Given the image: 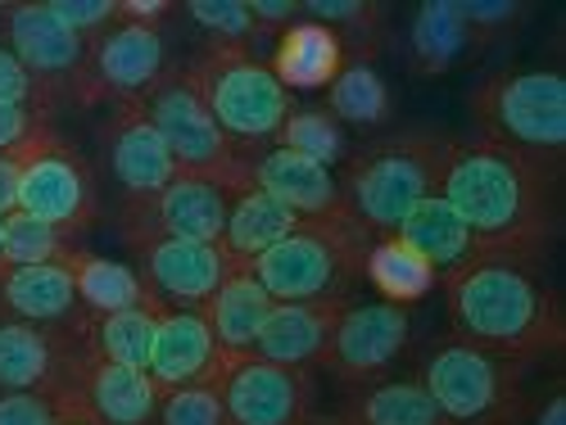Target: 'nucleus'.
Instances as JSON below:
<instances>
[{
    "label": "nucleus",
    "instance_id": "c03bdc74",
    "mask_svg": "<svg viewBox=\"0 0 566 425\" xmlns=\"http://www.w3.org/2000/svg\"><path fill=\"white\" fill-rule=\"evenodd\" d=\"M177 6H168V0H118V19L127 23H140V28H159Z\"/></svg>",
    "mask_w": 566,
    "mask_h": 425
},
{
    "label": "nucleus",
    "instance_id": "f257e3e1",
    "mask_svg": "<svg viewBox=\"0 0 566 425\" xmlns=\"http://www.w3.org/2000/svg\"><path fill=\"white\" fill-rule=\"evenodd\" d=\"M557 181L562 163H544L476 136L453 140L440 195L476 235L485 258L544 267L557 241Z\"/></svg>",
    "mask_w": 566,
    "mask_h": 425
},
{
    "label": "nucleus",
    "instance_id": "20e7f679",
    "mask_svg": "<svg viewBox=\"0 0 566 425\" xmlns=\"http://www.w3.org/2000/svg\"><path fill=\"white\" fill-rule=\"evenodd\" d=\"M376 235L349 217V209L300 222L286 241H276L268 254H259L245 272L276 299H354L363 286V258Z\"/></svg>",
    "mask_w": 566,
    "mask_h": 425
},
{
    "label": "nucleus",
    "instance_id": "09e8293b",
    "mask_svg": "<svg viewBox=\"0 0 566 425\" xmlns=\"http://www.w3.org/2000/svg\"><path fill=\"white\" fill-rule=\"evenodd\" d=\"M304 425H345V421H340V416H322V412H313Z\"/></svg>",
    "mask_w": 566,
    "mask_h": 425
},
{
    "label": "nucleus",
    "instance_id": "37998d69",
    "mask_svg": "<svg viewBox=\"0 0 566 425\" xmlns=\"http://www.w3.org/2000/svg\"><path fill=\"white\" fill-rule=\"evenodd\" d=\"M250 14H254L263 36H276V32H286L291 23L304 19V6L300 0H250Z\"/></svg>",
    "mask_w": 566,
    "mask_h": 425
},
{
    "label": "nucleus",
    "instance_id": "6e6552de",
    "mask_svg": "<svg viewBox=\"0 0 566 425\" xmlns=\"http://www.w3.org/2000/svg\"><path fill=\"white\" fill-rule=\"evenodd\" d=\"M140 105H146L150 123L159 127V136L168 140V155L177 163V172L186 177H205L213 185H222V191H241L245 181V159L231 150V140L222 136V127L213 123L205 96L196 77L181 68H168L146 96H140Z\"/></svg>",
    "mask_w": 566,
    "mask_h": 425
},
{
    "label": "nucleus",
    "instance_id": "a211bd4d",
    "mask_svg": "<svg viewBox=\"0 0 566 425\" xmlns=\"http://www.w3.org/2000/svg\"><path fill=\"white\" fill-rule=\"evenodd\" d=\"M245 181L254 191L272 195L276 204L295 209L300 217H326L345 209L336 168H322L317 159L291 146H268L259 155H245Z\"/></svg>",
    "mask_w": 566,
    "mask_h": 425
},
{
    "label": "nucleus",
    "instance_id": "473e14b6",
    "mask_svg": "<svg viewBox=\"0 0 566 425\" xmlns=\"http://www.w3.org/2000/svg\"><path fill=\"white\" fill-rule=\"evenodd\" d=\"M304 19L336 32L345 55H367L376 60V45L386 32V10L371 0H304Z\"/></svg>",
    "mask_w": 566,
    "mask_h": 425
},
{
    "label": "nucleus",
    "instance_id": "bb28decb",
    "mask_svg": "<svg viewBox=\"0 0 566 425\" xmlns=\"http://www.w3.org/2000/svg\"><path fill=\"white\" fill-rule=\"evenodd\" d=\"M345 425H453L440 403L421 390L417 375L408 381H371L345 394V407L336 412Z\"/></svg>",
    "mask_w": 566,
    "mask_h": 425
},
{
    "label": "nucleus",
    "instance_id": "7ed1b4c3",
    "mask_svg": "<svg viewBox=\"0 0 566 425\" xmlns=\"http://www.w3.org/2000/svg\"><path fill=\"white\" fill-rule=\"evenodd\" d=\"M453 140L436 131H412L376 140L367 150H354L340 163V195L354 222L371 235H390L421 200L440 195Z\"/></svg>",
    "mask_w": 566,
    "mask_h": 425
},
{
    "label": "nucleus",
    "instance_id": "aec40b11",
    "mask_svg": "<svg viewBox=\"0 0 566 425\" xmlns=\"http://www.w3.org/2000/svg\"><path fill=\"white\" fill-rule=\"evenodd\" d=\"M227 353L218 349L213 330L200 308H164L155 326V349H150V381L164 390L181 385H205L222 375Z\"/></svg>",
    "mask_w": 566,
    "mask_h": 425
},
{
    "label": "nucleus",
    "instance_id": "a18cd8bd",
    "mask_svg": "<svg viewBox=\"0 0 566 425\" xmlns=\"http://www.w3.org/2000/svg\"><path fill=\"white\" fill-rule=\"evenodd\" d=\"M19 172H23V155H0V217L19 209Z\"/></svg>",
    "mask_w": 566,
    "mask_h": 425
},
{
    "label": "nucleus",
    "instance_id": "5701e85b",
    "mask_svg": "<svg viewBox=\"0 0 566 425\" xmlns=\"http://www.w3.org/2000/svg\"><path fill=\"white\" fill-rule=\"evenodd\" d=\"M390 235H399V241H403L412 254L427 258V267H431L440 280L453 276V272H462V267H471L476 258H485L481 245H476V235L467 231V222L453 213V204H449L444 195L421 200Z\"/></svg>",
    "mask_w": 566,
    "mask_h": 425
},
{
    "label": "nucleus",
    "instance_id": "a19ab883",
    "mask_svg": "<svg viewBox=\"0 0 566 425\" xmlns=\"http://www.w3.org/2000/svg\"><path fill=\"white\" fill-rule=\"evenodd\" d=\"M0 105H41V109H51L41 100L36 82L28 77V68L19 64V55L10 51L6 41H0Z\"/></svg>",
    "mask_w": 566,
    "mask_h": 425
},
{
    "label": "nucleus",
    "instance_id": "9d476101",
    "mask_svg": "<svg viewBox=\"0 0 566 425\" xmlns=\"http://www.w3.org/2000/svg\"><path fill=\"white\" fill-rule=\"evenodd\" d=\"M218 390L231 425H304L317 412V371L276 366L254 353H231Z\"/></svg>",
    "mask_w": 566,
    "mask_h": 425
},
{
    "label": "nucleus",
    "instance_id": "1a4fd4ad",
    "mask_svg": "<svg viewBox=\"0 0 566 425\" xmlns=\"http://www.w3.org/2000/svg\"><path fill=\"white\" fill-rule=\"evenodd\" d=\"M0 41L19 55L28 77L36 82L45 105H77L91 109L96 86H91V41L69 32L45 0H23V6H0Z\"/></svg>",
    "mask_w": 566,
    "mask_h": 425
},
{
    "label": "nucleus",
    "instance_id": "39448f33",
    "mask_svg": "<svg viewBox=\"0 0 566 425\" xmlns=\"http://www.w3.org/2000/svg\"><path fill=\"white\" fill-rule=\"evenodd\" d=\"M186 73L196 77L213 123L222 127V136L241 159L281 140L295 96L276 82L268 55H259L254 45H205L186 64Z\"/></svg>",
    "mask_w": 566,
    "mask_h": 425
},
{
    "label": "nucleus",
    "instance_id": "a878e982",
    "mask_svg": "<svg viewBox=\"0 0 566 425\" xmlns=\"http://www.w3.org/2000/svg\"><path fill=\"white\" fill-rule=\"evenodd\" d=\"M272 304H276V299L259 286V280H254L245 267H235V272L222 280V286L213 290V299H209L200 312H205V321H209V330H213L218 349L231 358V353H250V349L259 344V330H263Z\"/></svg>",
    "mask_w": 566,
    "mask_h": 425
},
{
    "label": "nucleus",
    "instance_id": "c9c22d12",
    "mask_svg": "<svg viewBox=\"0 0 566 425\" xmlns=\"http://www.w3.org/2000/svg\"><path fill=\"white\" fill-rule=\"evenodd\" d=\"M181 10L205 32V45H254L263 36L250 14V0H191Z\"/></svg>",
    "mask_w": 566,
    "mask_h": 425
},
{
    "label": "nucleus",
    "instance_id": "6ab92c4d",
    "mask_svg": "<svg viewBox=\"0 0 566 425\" xmlns=\"http://www.w3.org/2000/svg\"><path fill=\"white\" fill-rule=\"evenodd\" d=\"M354 299H300V304H272L259 344L250 349L263 362L295 366V371H322L326 349H332L336 321Z\"/></svg>",
    "mask_w": 566,
    "mask_h": 425
},
{
    "label": "nucleus",
    "instance_id": "c756f323",
    "mask_svg": "<svg viewBox=\"0 0 566 425\" xmlns=\"http://www.w3.org/2000/svg\"><path fill=\"white\" fill-rule=\"evenodd\" d=\"M326 114H332L340 127H381L395 114L390 100V82L381 77L376 60L367 55H345L340 73L326 86Z\"/></svg>",
    "mask_w": 566,
    "mask_h": 425
},
{
    "label": "nucleus",
    "instance_id": "e433bc0d",
    "mask_svg": "<svg viewBox=\"0 0 566 425\" xmlns=\"http://www.w3.org/2000/svg\"><path fill=\"white\" fill-rule=\"evenodd\" d=\"M155 425H231V421H227V407H222L218 381L164 390V394H159Z\"/></svg>",
    "mask_w": 566,
    "mask_h": 425
},
{
    "label": "nucleus",
    "instance_id": "f03ea898",
    "mask_svg": "<svg viewBox=\"0 0 566 425\" xmlns=\"http://www.w3.org/2000/svg\"><path fill=\"white\" fill-rule=\"evenodd\" d=\"M453 340L512 362H544L566 349V308L544 280V267L512 258H476L444 276Z\"/></svg>",
    "mask_w": 566,
    "mask_h": 425
},
{
    "label": "nucleus",
    "instance_id": "f704fd0d",
    "mask_svg": "<svg viewBox=\"0 0 566 425\" xmlns=\"http://www.w3.org/2000/svg\"><path fill=\"white\" fill-rule=\"evenodd\" d=\"M77 235L51 226V222H36L28 213H10L6 217V245H0V263L6 267H36V263H69L77 254Z\"/></svg>",
    "mask_w": 566,
    "mask_h": 425
},
{
    "label": "nucleus",
    "instance_id": "2eb2a0df",
    "mask_svg": "<svg viewBox=\"0 0 566 425\" xmlns=\"http://www.w3.org/2000/svg\"><path fill=\"white\" fill-rule=\"evenodd\" d=\"M101 150L105 168L118 181L127 200H150L177 177V163L168 155V140L150 123L140 100H114L105 123H101Z\"/></svg>",
    "mask_w": 566,
    "mask_h": 425
},
{
    "label": "nucleus",
    "instance_id": "49530a36",
    "mask_svg": "<svg viewBox=\"0 0 566 425\" xmlns=\"http://www.w3.org/2000/svg\"><path fill=\"white\" fill-rule=\"evenodd\" d=\"M531 425H566V394L548 390L539 407H531Z\"/></svg>",
    "mask_w": 566,
    "mask_h": 425
},
{
    "label": "nucleus",
    "instance_id": "58836bf2",
    "mask_svg": "<svg viewBox=\"0 0 566 425\" xmlns=\"http://www.w3.org/2000/svg\"><path fill=\"white\" fill-rule=\"evenodd\" d=\"M45 10L86 41H96L105 28L118 23V0H45Z\"/></svg>",
    "mask_w": 566,
    "mask_h": 425
},
{
    "label": "nucleus",
    "instance_id": "cd10ccee",
    "mask_svg": "<svg viewBox=\"0 0 566 425\" xmlns=\"http://www.w3.org/2000/svg\"><path fill=\"white\" fill-rule=\"evenodd\" d=\"M476 28L462 19V6L458 0H431L412 14V28H408V55H412V68L421 77H440L449 73L462 55L476 51Z\"/></svg>",
    "mask_w": 566,
    "mask_h": 425
},
{
    "label": "nucleus",
    "instance_id": "dca6fc26",
    "mask_svg": "<svg viewBox=\"0 0 566 425\" xmlns=\"http://www.w3.org/2000/svg\"><path fill=\"white\" fill-rule=\"evenodd\" d=\"M132 254H136L140 280H146L164 308H205L213 290L235 272L222 245H209V241L159 235V241H136Z\"/></svg>",
    "mask_w": 566,
    "mask_h": 425
},
{
    "label": "nucleus",
    "instance_id": "412c9836",
    "mask_svg": "<svg viewBox=\"0 0 566 425\" xmlns=\"http://www.w3.org/2000/svg\"><path fill=\"white\" fill-rule=\"evenodd\" d=\"M69 263H36V267L0 263V321L77 326L82 330L91 321V312L77 299V280H73Z\"/></svg>",
    "mask_w": 566,
    "mask_h": 425
},
{
    "label": "nucleus",
    "instance_id": "ddd939ff",
    "mask_svg": "<svg viewBox=\"0 0 566 425\" xmlns=\"http://www.w3.org/2000/svg\"><path fill=\"white\" fill-rule=\"evenodd\" d=\"M86 326L77 330V326L0 321V390H19V394L73 390L86 358Z\"/></svg>",
    "mask_w": 566,
    "mask_h": 425
},
{
    "label": "nucleus",
    "instance_id": "4be33fe9",
    "mask_svg": "<svg viewBox=\"0 0 566 425\" xmlns=\"http://www.w3.org/2000/svg\"><path fill=\"white\" fill-rule=\"evenodd\" d=\"M77 399L101 425H155L159 412V385L150 381V371L109 362L91 353V344L77 371Z\"/></svg>",
    "mask_w": 566,
    "mask_h": 425
},
{
    "label": "nucleus",
    "instance_id": "de8ad7c7",
    "mask_svg": "<svg viewBox=\"0 0 566 425\" xmlns=\"http://www.w3.org/2000/svg\"><path fill=\"white\" fill-rule=\"evenodd\" d=\"M55 425H101L96 416H91L86 407H82V399H77V385L69 390V403H64V416L55 421Z\"/></svg>",
    "mask_w": 566,
    "mask_h": 425
},
{
    "label": "nucleus",
    "instance_id": "4c0bfd02",
    "mask_svg": "<svg viewBox=\"0 0 566 425\" xmlns=\"http://www.w3.org/2000/svg\"><path fill=\"white\" fill-rule=\"evenodd\" d=\"M60 136L51 109L41 105H0V155H28L41 140Z\"/></svg>",
    "mask_w": 566,
    "mask_h": 425
},
{
    "label": "nucleus",
    "instance_id": "9b49d317",
    "mask_svg": "<svg viewBox=\"0 0 566 425\" xmlns=\"http://www.w3.org/2000/svg\"><path fill=\"white\" fill-rule=\"evenodd\" d=\"M19 213L51 222L69 235H82L96 222V177L91 163L69 146L64 136H51L23 155L19 172Z\"/></svg>",
    "mask_w": 566,
    "mask_h": 425
},
{
    "label": "nucleus",
    "instance_id": "b1692460",
    "mask_svg": "<svg viewBox=\"0 0 566 425\" xmlns=\"http://www.w3.org/2000/svg\"><path fill=\"white\" fill-rule=\"evenodd\" d=\"M268 64H272L276 82L286 86L291 96L295 91H326L332 77L340 73V64H345V45L336 41V32H326L322 23L300 19L286 32L272 36Z\"/></svg>",
    "mask_w": 566,
    "mask_h": 425
},
{
    "label": "nucleus",
    "instance_id": "2f4dec72",
    "mask_svg": "<svg viewBox=\"0 0 566 425\" xmlns=\"http://www.w3.org/2000/svg\"><path fill=\"white\" fill-rule=\"evenodd\" d=\"M164 304H146V308H127V312H109V317H91L86 326V344L91 353H101L109 362L123 366H150V349H155V326H159Z\"/></svg>",
    "mask_w": 566,
    "mask_h": 425
},
{
    "label": "nucleus",
    "instance_id": "423d86ee",
    "mask_svg": "<svg viewBox=\"0 0 566 425\" xmlns=\"http://www.w3.org/2000/svg\"><path fill=\"white\" fill-rule=\"evenodd\" d=\"M526 362L485 353L467 340H440L421 353L417 381L453 425H526L531 390Z\"/></svg>",
    "mask_w": 566,
    "mask_h": 425
},
{
    "label": "nucleus",
    "instance_id": "f8f14e48",
    "mask_svg": "<svg viewBox=\"0 0 566 425\" xmlns=\"http://www.w3.org/2000/svg\"><path fill=\"white\" fill-rule=\"evenodd\" d=\"M408 344H412V308L386 299H363V304L354 299L336 321L322 371H332L340 385L358 390L371 381H386V371L408 353Z\"/></svg>",
    "mask_w": 566,
    "mask_h": 425
},
{
    "label": "nucleus",
    "instance_id": "79ce46f5",
    "mask_svg": "<svg viewBox=\"0 0 566 425\" xmlns=\"http://www.w3.org/2000/svg\"><path fill=\"white\" fill-rule=\"evenodd\" d=\"M458 6H462V19L476 28V36L499 32V28H507V23H516L526 14L522 6H512V0H458Z\"/></svg>",
    "mask_w": 566,
    "mask_h": 425
},
{
    "label": "nucleus",
    "instance_id": "f3484780",
    "mask_svg": "<svg viewBox=\"0 0 566 425\" xmlns=\"http://www.w3.org/2000/svg\"><path fill=\"white\" fill-rule=\"evenodd\" d=\"M168 73L164 28H140L118 19L91 41V86L96 100H140Z\"/></svg>",
    "mask_w": 566,
    "mask_h": 425
},
{
    "label": "nucleus",
    "instance_id": "c85d7f7f",
    "mask_svg": "<svg viewBox=\"0 0 566 425\" xmlns=\"http://www.w3.org/2000/svg\"><path fill=\"white\" fill-rule=\"evenodd\" d=\"M69 267H73V280H77V299H82V308L91 317H109V312L159 304L146 280H140V272L132 263H123V258H105V254L77 249Z\"/></svg>",
    "mask_w": 566,
    "mask_h": 425
},
{
    "label": "nucleus",
    "instance_id": "393cba45",
    "mask_svg": "<svg viewBox=\"0 0 566 425\" xmlns=\"http://www.w3.org/2000/svg\"><path fill=\"white\" fill-rule=\"evenodd\" d=\"M300 222H308V217H300L286 204H276L272 195L254 191V185H241V191H231V200H227V226H222L218 245L231 258V267H250L276 241H286Z\"/></svg>",
    "mask_w": 566,
    "mask_h": 425
},
{
    "label": "nucleus",
    "instance_id": "7c9ffc66",
    "mask_svg": "<svg viewBox=\"0 0 566 425\" xmlns=\"http://www.w3.org/2000/svg\"><path fill=\"white\" fill-rule=\"evenodd\" d=\"M363 286H371L376 299L412 308L417 299H427L440 286V276L427 267V258L412 254L399 235H376L363 258Z\"/></svg>",
    "mask_w": 566,
    "mask_h": 425
},
{
    "label": "nucleus",
    "instance_id": "0eeeda50",
    "mask_svg": "<svg viewBox=\"0 0 566 425\" xmlns=\"http://www.w3.org/2000/svg\"><path fill=\"white\" fill-rule=\"evenodd\" d=\"M481 140L562 163L566 150V82L553 68H507L471 91Z\"/></svg>",
    "mask_w": 566,
    "mask_h": 425
},
{
    "label": "nucleus",
    "instance_id": "72a5a7b5",
    "mask_svg": "<svg viewBox=\"0 0 566 425\" xmlns=\"http://www.w3.org/2000/svg\"><path fill=\"white\" fill-rule=\"evenodd\" d=\"M276 146H291V150L317 159L322 168H336V172H340V163L354 155V150H349V127H340L322 105H295V109L286 114V127H281Z\"/></svg>",
    "mask_w": 566,
    "mask_h": 425
},
{
    "label": "nucleus",
    "instance_id": "4468645a",
    "mask_svg": "<svg viewBox=\"0 0 566 425\" xmlns=\"http://www.w3.org/2000/svg\"><path fill=\"white\" fill-rule=\"evenodd\" d=\"M227 191L205 177H186L177 172L159 195L150 200H127L123 204V241H159V235H172V241H222V226H227Z\"/></svg>",
    "mask_w": 566,
    "mask_h": 425
},
{
    "label": "nucleus",
    "instance_id": "8fccbe9b",
    "mask_svg": "<svg viewBox=\"0 0 566 425\" xmlns=\"http://www.w3.org/2000/svg\"><path fill=\"white\" fill-rule=\"evenodd\" d=\"M0 245H6V217H0Z\"/></svg>",
    "mask_w": 566,
    "mask_h": 425
},
{
    "label": "nucleus",
    "instance_id": "ea45409f",
    "mask_svg": "<svg viewBox=\"0 0 566 425\" xmlns=\"http://www.w3.org/2000/svg\"><path fill=\"white\" fill-rule=\"evenodd\" d=\"M69 390L64 394H19L0 390V425H55L64 416Z\"/></svg>",
    "mask_w": 566,
    "mask_h": 425
}]
</instances>
